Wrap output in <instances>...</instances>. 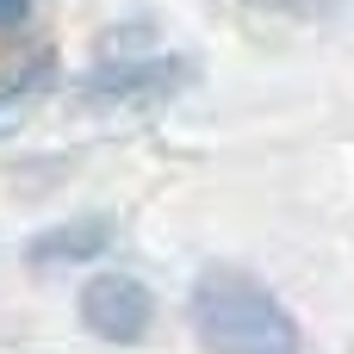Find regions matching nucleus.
Wrapping results in <instances>:
<instances>
[{"label": "nucleus", "instance_id": "f257e3e1", "mask_svg": "<svg viewBox=\"0 0 354 354\" xmlns=\"http://www.w3.org/2000/svg\"><path fill=\"white\" fill-rule=\"evenodd\" d=\"M187 317L212 354H305L299 317L261 280H249L236 268H205L193 280Z\"/></svg>", "mask_w": 354, "mask_h": 354}, {"label": "nucleus", "instance_id": "f03ea898", "mask_svg": "<svg viewBox=\"0 0 354 354\" xmlns=\"http://www.w3.org/2000/svg\"><path fill=\"white\" fill-rule=\"evenodd\" d=\"M81 324H87L100 342L131 348V342L149 336L156 299H149V286H143L137 274H93V280L81 286Z\"/></svg>", "mask_w": 354, "mask_h": 354}, {"label": "nucleus", "instance_id": "7ed1b4c3", "mask_svg": "<svg viewBox=\"0 0 354 354\" xmlns=\"http://www.w3.org/2000/svg\"><path fill=\"white\" fill-rule=\"evenodd\" d=\"M187 62H168V56H149V62H118V68H100L87 75V100L93 106H131V100H168L187 87Z\"/></svg>", "mask_w": 354, "mask_h": 354}, {"label": "nucleus", "instance_id": "20e7f679", "mask_svg": "<svg viewBox=\"0 0 354 354\" xmlns=\"http://www.w3.org/2000/svg\"><path fill=\"white\" fill-rule=\"evenodd\" d=\"M106 243H112V224H106V218H75V224H50V230H37L25 255H31L37 268H56V261L100 255Z\"/></svg>", "mask_w": 354, "mask_h": 354}, {"label": "nucleus", "instance_id": "39448f33", "mask_svg": "<svg viewBox=\"0 0 354 354\" xmlns=\"http://www.w3.org/2000/svg\"><path fill=\"white\" fill-rule=\"evenodd\" d=\"M0 81H6V87H0V106H6V100H19V106H25V100H31V93L50 81V56H37L25 75H0Z\"/></svg>", "mask_w": 354, "mask_h": 354}, {"label": "nucleus", "instance_id": "423d86ee", "mask_svg": "<svg viewBox=\"0 0 354 354\" xmlns=\"http://www.w3.org/2000/svg\"><path fill=\"white\" fill-rule=\"evenodd\" d=\"M31 19V0H0V31H19Z\"/></svg>", "mask_w": 354, "mask_h": 354}]
</instances>
